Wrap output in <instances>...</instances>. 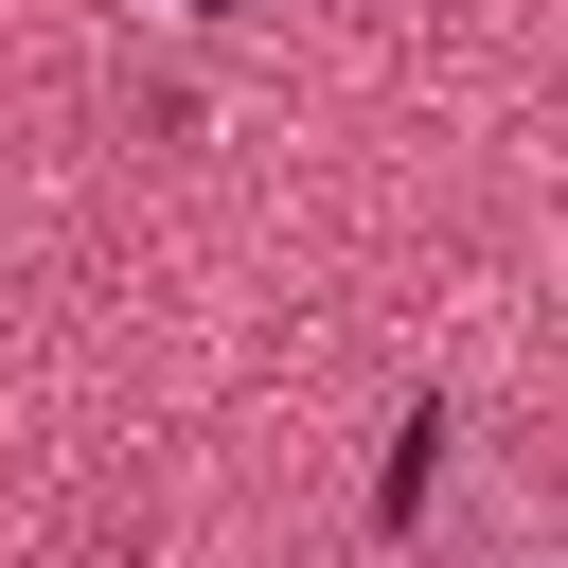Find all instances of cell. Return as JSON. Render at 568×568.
<instances>
[{
	"instance_id": "cell-1",
	"label": "cell",
	"mask_w": 568,
	"mask_h": 568,
	"mask_svg": "<svg viewBox=\"0 0 568 568\" xmlns=\"http://www.w3.org/2000/svg\"><path fill=\"white\" fill-rule=\"evenodd\" d=\"M195 18H248V0H195Z\"/></svg>"
}]
</instances>
